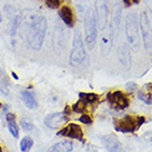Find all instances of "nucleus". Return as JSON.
<instances>
[{
    "label": "nucleus",
    "instance_id": "obj_20",
    "mask_svg": "<svg viewBox=\"0 0 152 152\" xmlns=\"http://www.w3.org/2000/svg\"><path fill=\"white\" fill-rule=\"evenodd\" d=\"M20 28V12H18L15 17L10 20V27H9V34L11 36V38L15 39L17 37Z\"/></svg>",
    "mask_w": 152,
    "mask_h": 152
},
{
    "label": "nucleus",
    "instance_id": "obj_7",
    "mask_svg": "<svg viewBox=\"0 0 152 152\" xmlns=\"http://www.w3.org/2000/svg\"><path fill=\"white\" fill-rule=\"evenodd\" d=\"M126 38L129 45L138 46L139 42V22L134 12H130L126 18Z\"/></svg>",
    "mask_w": 152,
    "mask_h": 152
},
{
    "label": "nucleus",
    "instance_id": "obj_28",
    "mask_svg": "<svg viewBox=\"0 0 152 152\" xmlns=\"http://www.w3.org/2000/svg\"><path fill=\"white\" fill-rule=\"evenodd\" d=\"M138 98L141 101H143L144 103H147V104H152V98L149 94H145L144 92H142V91L138 92Z\"/></svg>",
    "mask_w": 152,
    "mask_h": 152
},
{
    "label": "nucleus",
    "instance_id": "obj_25",
    "mask_svg": "<svg viewBox=\"0 0 152 152\" xmlns=\"http://www.w3.org/2000/svg\"><path fill=\"white\" fill-rule=\"evenodd\" d=\"M64 1V0H45V4H46V6L48 8L57 9L61 7V4H62Z\"/></svg>",
    "mask_w": 152,
    "mask_h": 152
},
{
    "label": "nucleus",
    "instance_id": "obj_13",
    "mask_svg": "<svg viewBox=\"0 0 152 152\" xmlns=\"http://www.w3.org/2000/svg\"><path fill=\"white\" fill-rule=\"evenodd\" d=\"M59 17L60 20L67 26L68 28H72L75 25V13L69 6H61L59 8Z\"/></svg>",
    "mask_w": 152,
    "mask_h": 152
},
{
    "label": "nucleus",
    "instance_id": "obj_33",
    "mask_svg": "<svg viewBox=\"0 0 152 152\" xmlns=\"http://www.w3.org/2000/svg\"><path fill=\"white\" fill-rule=\"evenodd\" d=\"M11 75H12V77H13V78H15V79H16V80H18V76H17V75H16V73H13V72H12Z\"/></svg>",
    "mask_w": 152,
    "mask_h": 152
},
{
    "label": "nucleus",
    "instance_id": "obj_11",
    "mask_svg": "<svg viewBox=\"0 0 152 152\" xmlns=\"http://www.w3.org/2000/svg\"><path fill=\"white\" fill-rule=\"evenodd\" d=\"M58 135L60 137H66L69 139H76L79 141H83V131L79 124L76 123H70L67 127L62 128L58 132Z\"/></svg>",
    "mask_w": 152,
    "mask_h": 152
},
{
    "label": "nucleus",
    "instance_id": "obj_18",
    "mask_svg": "<svg viewBox=\"0 0 152 152\" xmlns=\"http://www.w3.org/2000/svg\"><path fill=\"white\" fill-rule=\"evenodd\" d=\"M73 149V143L69 141H61L53 144L52 147L48 149L47 152H71Z\"/></svg>",
    "mask_w": 152,
    "mask_h": 152
},
{
    "label": "nucleus",
    "instance_id": "obj_14",
    "mask_svg": "<svg viewBox=\"0 0 152 152\" xmlns=\"http://www.w3.org/2000/svg\"><path fill=\"white\" fill-rule=\"evenodd\" d=\"M118 58L120 64H122V67L126 70H129L131 68V64H132V58H131L130 49H129V47L127 45H122L119 48Z\"/></svg>",
    "mask_w": 152,
    "mask_h": 152
},
{
    "label": "nucleus",
    "instance_id": "obj_31",
    "mask_svg": "<svg viewBox=\"0 0 152 152\" xmlns=\"http://www.w3.org/2000/svg\"><path fill=\"white\" fill-rule=\"evenodd\" d=\"M123 4L126 7H130L131 4H133V0H123Z\"/></svg>",
    "mask_w": 152,
    "mask_h": 152
},
{
    "label": "nucleus",
    "instance_id": "obj_1",
    "mask_svg": "<svg viewBox=\"0 0 152 152\" xmlns=\"http://www.w3.org/2000/svg\"><path fill=\"white\" fill-rule=\"evenodd\" d=\"M47 28H48L47 18L36 13L30 22V26L25 37L26 42L31 50L39 51L42 48L45 38H46Z\"/></svg>",
    "mask_w": 152,
    "mask_h": 152
},
{
    "label": "nucleus",
    "instance_id": "obj_15",
    "mask_svg": "<svg viewBox=\"0 0 152 152\" xmlns=\"http://www.w3.org/2000/svg\"><path fill=\"white\" fill-rule=\"evenodd\" d=\"M121 18H122V8L119 4H114L113 7V16H112V23L110 26L111 30L113 31V34L117 36L120 29V22H121Z\"/></svg>",
    "mask_w": 152,
    "mask_h": 152
},
{
    "label": "nucleus",
    "instance_id": "obj_16",
    "mask_svg": "<svg viewBox=\"0 0 152 152\" xmlns=\"http://www.w3.org/2000/svg\"><path fill=\"white\" fill-rule=\"evenodd\" d=\"M21 99L23 103H25L27 108H29V109H37L38 108V102L36 100V98H34V93L28 91V90H23L21 92Z\"/></svg>",
    "mask_w": 152,
    "mask_h": 152
},
{
    "label": "nucleus",
    "instance_id": "obj_6",
    "mask_svg": "<svg viewBox=\"0 0 152 152\" xmlns=\"http://www.w3.org/2000/svg\"><path fill=\"white\" fill-rule=\"evenodd\" d=\"M144 122V117H132L127 114L122 118L114 120V129L115 131L123 133H133L137 129L141 127Z\"/></svg>",
    "mask_w": 152,
    "mask_h": 152
},
{
    "label": "nucleus",
    "instance_id": "obj_5",
    "mask_svg": "<svg viewBox=\"0 0 152 152\" xmlns=\"http://www.w3.org/2000/svg\"><path fill=\"white\" fill-rule=\"evenodd\" d=\"M152 16V15H151ZM140 30L142 34L143 46L148 55H152V17L148 11H143L140 15Z\"/></svg>",
    "mask_w": 152,
    "mask_h": 152
},
{
    "label": "nucleus",
    "instance_id": "obj_9",
    "mask_svg": "<svg viewBox=\"0 0 152 152\" xmlns=\"http://www.w3.org/2000/svg\"><path fill=\"white\" fill-rule=\"evenodd\" d=\"M107 100L109 102L110 107L115 110H124L130 104V100L126 93L122 91H112L107 94Z\"/></svg>",
    "mask_w": 152,
    "mask_h": 152
},
{
    "label": "nucleus",
    "instance_id": "obj_21",
    "mask_svg": "<svg viewBox=\"0 0 152 152\" xmlns=\"http://www.w3.org/2000/svg\"><path fill=\"white\" fill-rule=\"evenodd\" d=\"M79 99L83 100L87 104H92L99 101V96L96 93H87V92H80L79 93Z\"/></svg>",
    "mask_w": 152,
    "mask_h": 152
},
{
    "label": "nucleus",
    "instance_id": "obj_4",
    "mask_svg": "<svg viewBox=\"0 0 152 152\" xmlns=\"http://www.w3.org/2000/svg\"><path fill=\"white\" fill-rule=\"evenodd\" d=\"M83 21H85V41L87 43V46L90 49H92L98 36L97 20H96L94 10L92 8H90L88 10Z\"/></svg>",
    "mask_w": 152,
    "mask_h": 152
},
{
    "label": "nucleus",
    "instance_id": "obj_32",
    "mask_svg": "<svg viewBox=\"0 0 152 152\" xmlns=\"http://www.w3.org/2000/svg\"><path fill=\"white\" fill-rule=\"evenodd\" d=\"M147 4H148L149 11H150V12H151V15H152V0H148V1H147Z\"/></svg>",
    "mask_w": 152,
    "mask_h": 152
},
{
    "label": "nucleus",
    "instance_id": "obj_3",
    "mask_svg": "<svg viewBox=\"0 0 152 152\" xmlns=\"http://www.w3.org/2000/svg\"><path fill=\"white\" fill-rule=\"evenodd\" d=\"M69 39L68 27L61 20H57L55 22V27L52 30V47L56 52H61L66 49Z\"/></svg>",
    "mask_w": 152,
    "mask_h": 152
},
{
    "label": "nucleus",
    "instance_id": "obj_24",
    "mask_svg": "<svg viewBox=\"0 0 152 152\" xmlns=\"http://www.w3.org/2000/svg\"><path fill=\"white\" fill-rule=\"evenodd\" d=\"M0 92L7 96L9 93V86H8V81H7V78L4 75L0 76Z\"/></svg>",
    "mask_w": 152,
    "mask_h": 152
},
{
    "label": "nucleus",
    "instance_id": "obj_26",
    "mask_svg": "<svg viewBox=\"0 0 152 152\" xmlns=\"http://www.w3.org/2000/svg\"><path fill=\"white\" fill-rule=\"evenodd\" d=\"M4 11H6V15H7V18L8 19H12L16 15H17V10H16V8L13 7V6H11V4H6L4 6Z\"/></svg>",
    "mask_w": 152,
    "mask_h": 152
},
{
    "label": "nucleus",
    "instance_id": "obj_22",
    "mask_svg": "<svg viewBox=\"0 0 152 152\" xmlns=\"http://www.w3.org/2000/svg\"><path fill=\"white\" fill-rule=\"evenodd\" d=\"M32 145H34V140L31 137L27 135L20 142V150H21V152H28L30 151V149L32 148Z\"/></svg>",
    "mask_w": 152,
    "mask_h": 152
},
{
    "label": "nucleus",
    "instance_id": "obj_38",
    "mask_svg": "<svg viewBox=\"0 0 152 152\" xmlns=\"http://www.w3.org/2000/svg\"><path fill=\"white\" fill-rule=\"evenodd\" d=\"M1 107H2V104H1V103H0V109H1Z\"/></svg>",
    "mask_w": 152,
    "mask_h": 152
},
{
    "label": "nucleus",
    "instance_id": "obj_35",
    "mask_svg": "<svg viewBox=\"0 0 152 152\" xmlns=\"http://www.w3.org/2000/svg\"><path fill=\"white\" fill-rule=\"evenodd\" d=\"M2 75H4V72H2V69L0 67V76H2Z\"/></svg>",
    "mask_w": 152,
    "mask_h": 152
},
{
    "label": "nucleus",
    "instance_id": "obj_39",
    "mask_svg": "<svg viewBox=\"0 0 152 152\" xmlns=\"http://www.w3.org/2000/svg\"><path fill=\"white\" fill-rule=\"evenodd\" d=\"M151 141H152V138H151Z\"/></svg>",
    "mask_w": 152,
    "mask_h": 152
},
{
    "label": "nucleus",
    "instance_id": "obj_19",
    "mask_svg": "<svg viewBox=\"0 0 152 152\" xmlns=\"http://www.w3.org/2000/svg\"><path fill=\"white\" fill-rule=\"evenodd\" d=\"M75 6H76V10L78 16L80 19H85L86 15L90 9V4H89V0H75Z\"/></svg>",
    "mask_w": 152,
    "mask_h": 152
},
{
    "label": "nucleus",
    "instance_id": "obj_30",
    "mask_svg": "<svg viewBox=\"0 0 152 152\" xmlns=\"http://www.w3.org/2000/svg\"><path fill=\"white\" fill-rule=\"evenodd\" d=\"M126 88H127L129 91H133V90H135V88H137V85H135L134 82H128L127 85H126Z\"/></svg>",
    "mask_w": 152,
    "mask_h": 152
},
{
    "label": "nucleus",
    "instance_id": "obj_23",
    "mask_svg": "<svg viewBox=\"0 0 152 152\" xmlns=\"http://www.w3.org/2000/svg\"><path fill=\"white\" fill-rule=\"evenodd\" d=\"M87 106H88V104H87L83 100L79 99L75 104H72V111L76 112V113H82V112L87 109Z\"/></svg>",
    "mask_w": 152,
    "mask_h": 152
},
{
    "label": "nucleus",
    "instance_id": "obj_2",
    "mask_svg": "<svg viewBox=\"0 0 152 152\" xmlns=\"http://www.w3.org/2000/svg\"><path fill=\"white\" fill-rule=\"evenodd\" d=\"M87 59V51L85 48L83 39L81 37L80 32H75L72 39V49L70 52L69 61L72 67H79L85 62Z\"/></svg>",
    "mask_w": 152,
    "mask_h": 152
},
{
    "label": "nucleus",
    "instance_id": "obj_36",
    "mask_svg": "<svg viewBox=\"0 0 152 152\" xmlns=\"http://www.w3.org/2000/svg\"><path fill=\"white\" fill-rule=\"evenodd\" d=\"M140 0H133V4H139Z\"/></svg>",
    "mask_w": 152,
    "mask_h": 152
},
{
    "label": "nucleus",
    "instance_id": "obj_17",
    "mask_svg": "<svg viewBox=\"0 0 152 152\" xmlns=\"http://www.w3.org/2000/svg\"><path fill=\"white\" fill-rule=\"evenodd\" d=\"M6 119H7V123H8L9 132L11 133L13 138L18 139L19 138V129H18V124L16 122V115L9 112L6 114Z\"/></svg>",
    "mask_w": 152,
    "mask_h": 152
},
{
    "label": "nucleus",
    "instance_id": "obj_37",
    "mask_svg": "<svg viewBox=\"0 0 152 152\" xmlns=\"http://www.w3.org/2000/svg\"><path fill=\"white\" fill-rule=\"evenodd\" d=\"M0 152H4V151H2V148H1V147H0Z\"/></svg>",
    "mask_w": 152,
    "mask_h": 152
},
{
    "label": "nucleus",
    "instance_id": "obj_27",
    "mask_svg": "<svg viewBox=\"0 0 152 152\" xmlns=\"http://www.w3.org/2000/svg\"><path fill=\"white\" fill-rule=\"evenodd\" d=\"M20 126H21L22 130L26 131V132L31 131L32 129H34V124H32V122L26 118H22L21 120H20Z\"/></svg>",
    "mask_w": 152,
    "mask_h": 152
},
{
    "label": "nucleus",
    "instance_id": "obj_8",
    "mask_svg": "<svg viewBox=\"0 0 152 152\" xmlns=\"http://www.w3.org/2000/svg\"><path fill=\"white\" fill-rule=\"evenodd\" d=\"M94 15L99 30L107 28L109 21V0H94Z\"/></svg>",
    "mask_w": 152,
    "mask_h": 152
},
{
    "label": "nucleus",
    "instance_id": "obj_12",
    "mask_svg": "<svg viewBox=\"0 0 152 152\" xmlns=\"http://www.w3.org/2000/svg\"><path fill=\"white\" fill-rule=\"evenodd\" d=\"M102 143L109 152H126L118 137L113 133H109L102 137Z\"/></svg>",
    "mask_w": 152,
    "mask_h": 152
},
{
    "label": "nucleus",
    "instance_id": "obj_29",
    "mask_svg": "<svg viewBox=\"0 0 152 152\" xmlns=\"http://www.w3.org/2000/svg\"><path fill=\"white\" fill-rule=\"evenodd\" d=\"M78 120H79L81 123H83V124H91L93 121L92 118H91L89 114H82Z\"/></svg>",
    "mask_w": 152,
    "mask_h": 152
},
{
    "label": "nucleus",
    "instance_id": "obj_10",
    "mask_svg": "<svg viewBox=\"0 0 152 152\" xmlns=\"http://www.w3.org/2000/svg\"><path fill=\"white\" fill-rule=\"evenodd\" d=\"M68 121H69V118L67 114H64V112H56V113L48 114L43 120V123L49 129H58L66 124Z\"/></svg>",
    "mask_w": 152,
    "mask_h": 152
},
{
    "label": "nucleus",
    "instance_id": "obj_34",
    "mask_svg": "<svg viewBox=\"0 0 152 152\" xmlns=\"http://www.w3.org/2000/svg\"><path fill=\"white\" fill-rule=\"evenodd\" d=\"M2 21V15H1V10H0V23Z\"/></svg>",
    "mask_w": 152,
    "mask_h": 152
}]
</instances>
